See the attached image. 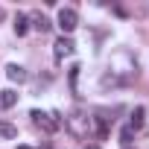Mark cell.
<instances>
[{
    "instance_id": "3957f363",
    "label": "cell",
    "mask_w": 149,
    "mask_h": 149,
    "mask_svg": "<svg viewBox=\"0 0 149 149\" xmlns=\"http://www.w3.org/2000/svg\"><path fill=\"white\" fill-rule=\"evenodd\" d=\"M67 123H70V129L76 132L79 137H85V134L91 132V117H82V114H70V120H67Z\"/></svg>"
},
{
    "instance_id": "277c9868",
    "label": "cell",
    "mask_w": 149,
    "mask_h": 149,
    "mask_svg": "<svg viewBox=\"0 0 149 149\" xmlns=\"http://www.w3.org/2000/svg\"><path fill=\"white\" fill-rule=\"evenodd\" d=\"M53 47H56V50H53V53H56V61H61L64 56H70V53H73V41H70V38H64V35H61Z\"/></svg>"
},
{
    "instance_id": "7c38bea8",
    "label": "cell",
    "mask_w": 149,
    "mask_h": 149,
    "mask_svg": "<svg viewBox=\"0 0 149 149\" xmlns=\"http://www.w3.org/2000/svg\"><path fill=\"white\" fill-rule=\"evenodd\" d=\"M18 149H32V146H18Z\"/></svg>"
},
{
    "instance_id": "52a82bcc",
    "label": "cell",
    "mask_w": 149,
    "mask_h": 149,
    "mask_svg": "<svg viewBox=\"0 0 149 149\" xmlns=\"http://www.w3.org/2000/svg\"><path fill=\"white\" fill-rule=\"evenodd\" d=\"M15 32L18 35H26L29 32V18L26 15H15Z\"/></svg>"
},
{
    "instance_id": "8fae6325",
    "label": "cell",
    "mask_w": 149,
    "mask_h": 149,
    "mask_svg": "<svg viewBox=\"0 0 149 149\" xmlns=\"http://www.w3.org/2000/svg\"><path fill=\"white\" fill-rule=\"evenodd\" d=\"M132 134H134V129L129 126V129H123V143H132Z\"/></svg>"
},
{
    "instance_id": "9c48e42d",
    "label": "cell",
    "mask_w": 149,
    "mask_h": 149,
    "mask_svg": "<svg viewBox=\"0 0 149 149\" xmlns=\"http://www.w3.org/2000/svg\"><path fill=\"white\" fill-rule=\"evenodd\" d=\"M32 21H35V24H32V26H35V29H38V32H47V29H50V21H47V18H44V15H35V18H32Z\"/></svg>"
},
{
    "instance_id": "8992f818",
    "label": "cell",
    "mask_w": 149,
    "mask_h": 149,
    "mask_svg": "<svg viewBox=\"0 0 149 149\" xmlns=\"http://www.w3.org/2000/svg\"><path fill=\"white\" fill-rule=\"evenodd\" d=\"M12 105H18V94L15 91H0V108H12Z\"/></svg>"
},
{
    "instance_id": "30bf717a",
    "label": "cell",
    "mask_w": 149,
    "mask_h": 149,
    "mask_svg": "<svg viewBox=\"0 0 149 149\" xmlns=\"http://www.w3.org/2000/svg\"><path fill=\"white\" fill-rule=\"evenodd\" d=\"M18 134V129L15 126H9V123H0V137H15Z\"/></svg>"
},
{
    "instance_id": "7a4b0ae2",
    "label": "cell",
    "mask_w": 149,
    "mask_h": 149,
    "mask_svg": "<svg viewBox=\"0 0 149 149\" xmlns=\"http://www.w3.org/2000/svg\"><path fill=\"white\" fill-rule=\"evenodd\" d=\"M76 24H79L76 9H61V12H58V26H61V32H73Z\"/></svg>"
},
{
    "instance_id": "ba28073f",
    "label": "cell",
    "mask_w": 149,
    "mask_h": 149,
    "mask_svg": "<svg viewBox=\"0 0 149 149\" xmlns=\"http://www.w3.org/2000/svg\"><path fill=\"white\" fill-rule=\"evenodd\" d=\"M143 120H146V108H134L132 111V129H140Z\"/></svg>"
},
{
    "instance_id": "5b68a950",
    "label": "cell",
    "mask_w": 149,
    "mask_h": 149,
    "mask_svg": "<svg viewBox=\"0 0 149 149\" xmlns=\"http://www.w3.org/2000/svg\"><path fill=\"white\" fill-rule=\"evenodd\" d=\"M6 76H9L12 82L21 85V82H26V70H24L21 64H6Z\"/></svg>"
},
{
    "instance_id": "6da1fadb",
    "label": "cell",
    "mask_w": 149,
    "mask_h": 149,
    "mask_svg": "<svg viewBox=\"0 0 149 149\" xmlns=\"http://www.w3.org/2000/svg\"><path fill=\"white\" fill-rule=\"evenodd\" d=\"M35 120V126H41L44 132H56L58 129V114H47V111H32L29 114Z\"/></svg>"
}]
</instances>
